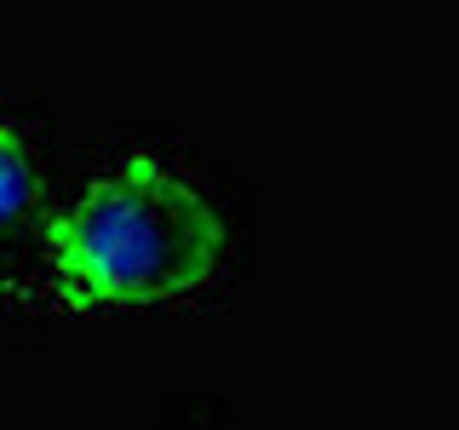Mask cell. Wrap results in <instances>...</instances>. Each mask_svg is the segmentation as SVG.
I'll list each match as a JSON object with an SVG mask.
<instances>
[{"mask_svg": "<svg viewBox=\"0 0 459 430\" xmlns=\"http://www.w3.org/2000/svg\"><path fill=\"white\" fill-rule=\"evenodd\" d=\"M29 207V161L18 150V138L0 133V229Z\"/></svg>", "mask_w": 459, "mask_h": 430, "instance_id": "7a4b0ae2", "label": "cell"}, {"mask_svg": "<svg viewBox=\"0 0 459 430\" xmlns=\"http://www.w3.org/2000/svg\"><path fill=\"white\" fill-rule=\"evenodd\" d=\"M219 219L190 184L161 167H121L92 184L64 224L52 229V253L69 293L81 298H172L195 287L219 258Z\"/></svg>", "mask_w": 459, "mask_h": 430, "instance_id": "6da1fadb", "label": "cell"}]
</instances>
